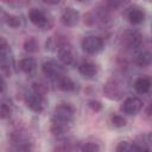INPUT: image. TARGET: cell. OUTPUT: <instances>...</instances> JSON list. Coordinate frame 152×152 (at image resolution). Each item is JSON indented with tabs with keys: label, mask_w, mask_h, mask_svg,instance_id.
<instances>
[{
	"label": "cell",
	"mask_w": 152,
	"mask_h": 152,
	"mask_svg": "<svg viewBox=\"0 0 152 152\" xmlns=\"http://www.w3.org/2000/svg\"><path fill=\"white\" fill-rule=\"evenodd\" d=\"M19 68L25 74H30L36 69V61L32 57H25L23 59H20L19 62Z\"/></svg>",
	"instance_id": "9a60e30c"
},
{
	"label": "cell",
	"mask_w": 152,
	"mask_h": 152,
	"mask_svg": "<svg viewBox=\"0 0 152 152\" xmlns=\"http://www.w3.org/2000/svg\"><path fill=\"white\" fill-rule=\"evenodd\" d=\"M74 108L68 103H62L57 106L52 114V125L66 128L68 125H70L74 120Z\"/></svg>",
	"instance_id": "6da1fadb"
},
{
	"label": "cell",
	"mask_w": 152,
	"mask_h": 152,
	"mask_svg": "<svg viewBox=\"0 0 152 152\" xmlns=\"http://www.w3.org/2000/svg\"><path fill=\"white\" fill-rule=\"evenodd\" d=\"M2 18H4V21L11 26V27H19L20 26V18L17 17V15H13V14H10V13H6V12H2Z\"/></svg>",
	"instance_id": "ac0fdd59"
},
{
	"label": "cell",
	"mask_w": 152,
	"mask_h": 152,
	"mask_svg": "<svg viewBox=\"0 0 152 152\" xmlns=\"http://www.w3.org/2000/svg\"><path fill=\"white\" fill-rule=\"evenodd\" d=\"M43 72L48 78L51 80H56L58 76H61L63 74V69L59 64H57L53 61H48L43 64Z\"/></svg>",
	"instance_id": "9c48e42d"
},
{
	"label": "cell",
	"mask_w": 152,
	"mask_h": 152,
	"mask_svg": "<svg viewBox=\"0 0 152 152\" xmlns=\"http://www.w3.org/2000/svg\"><path fill=\"white\" fill-rule=\"evenodd\" d=\"M58 56L62 63L65 65H72L76 59V53L74 51V48L69 43H62L58 45Z\"/></svg>",
	"instance_id": "52a82bcc"
},
{
	"label": "cell",
	"mask_w": 152,
	"mask_h": 152,
	"mask_svg": "<svg viewBox=\"0 0 152 152\" xmlns=\"http://www.w3.org/2000/svg\"><path fill=\"white\" fill-rule=\"evenodd\" d=\"M109 6L113 7V8H121V7H125L129 0H107Z\"/></svg>",
	"instance_id": "44dd1931"
},
{
	"label": "cell",
	"mask_w": 152,
	"mask_h": 152,
	"mask_svg": "<svg viewBox=\"0 0 152 152\" xmlns=\"http://www.w3.org/2000/svg\"><path fill=\"white\" fill-rule=\"evenodd\" d=\"M78 71L84 78H93L97 74V66L93 62L87 61V62H83L80 64Z\"/></svg>",
	"instance_id": "4fadbf2b"
},
{
	"label": "cell",
	"mask_w": 152,
	"mask_h": 152,
	"mask_svg": "<svg viewBox=\"0 0 152 152\" xmlns=\"http://www.w3.org/2000/svg\"><path fill=\"white\" fill-rule=\"evenodd\" d=\"M82 49L89 55H96L103 50V39L99 36H87L82 39Z\"/></svg>",
	"instance_id": "277c9868"
},
{
	"label": "cell",
	"mask_w": 152,
	"mask_h": 152,
	"mask_svg": "<svg viewBox=\"0 0 152 152\" xmlns=\"http://www.w3.org/2000/svg\"><path fill=\"white\" fill-rule=\"evenodd\" d=\"M55 82L57 83V87H58L61 90H63V91H72V90L76 89L75 82H74L69 76H66V75H64V74H62L61 76H58V77L55 80Z\"/></svg>",
	"instance_id": "7c38bea8"
},
{
	"label": "cell",
	"mask_w": 152,
	"mask_h": 152,
	"mask_svg": "<svg viewBox=\"0 0 152 152\" xmlns=\"http://www.w3.org/2000/svg\"><path fill=\"white\" fill-rule=\"evenodd\" d=\"M24 49H25V51H27V52H36V51H38L39 45H38V43H37V40H36L33 37H31V38H28V39L25 40V43H24Z\"/></svg>",
	"instance_id": "d6986e66"
},
{
	"label": "cell",
	"mask_w": 152,
	"mask_h": 152,
	"mask_svg": "<svg viewBox=\"0 0 152 152\" xmlns=\"http://www.w3.org/2000/svg\"><path fill=\"white\" fill-rule=\"evenodd\" d=\"M112 124L115 126V127H122V126H125L126 125V121H125V119L121 116V115H113V118H112Z\"/></svg>",
	"instance_id": "7402d4cb"
},
{
	"label": "cell",
	"mask_w": 152,
	"mask_h": 152,
	"mask_svg": "<svg viewBox=\"0 0 152 152\" xmlns=\"http://www.w3.org/2000/svg\"><path fill=\"white\" fill-rule=\"evenodd\" d=\"M127 19L131 24L133 25H139L144 21L145 19V12L142 8L138 7V6H133L128 10L127 12Z\"/></svg>",
	"instance_id": "8fae6325"
},
{
	"label": "cell",
	"mask_w": 152,
	"mask_h": 152,
	"mask_svg": "<svg viewBox=\"0 0 152 152\" xmlns=\"http://www.w3.org/2000/svg\"><path fill=\"white\" fill-rule=\"evenodd\" d=\"M141 108H142V102L137 96L127 97L121 104V112H124L127 115H135L141 110Z\"/></svg>",
	"instance_id": "ba28073f"
},
{
	"label": "cell",
	"mask_w": 152,
	"mask_h": 152,
	"mask_svg": "<svg viewBox=\"0 0 152 152\" xmlns=\"http://www.w3.org/2000/svg\"><path fill=\"white\" fill-rule=\"evenodd\" d=\"M28 18H30L31 23L34 26L39 27L40 30H50V28H52V26L55 24L53 17L49 12H46V11H44L42 8H32V10H30Z\"/></svg>",
	"instance_id": "7a4b0ae2"
},
{
	"label": "cell",
	"mask_w": 152,
	"mask_h": 152,
	"mask_svg": "<svg viewBox=\"0 0 152 152\" xmlns=\"http://www.w3.org/2000/svg\"><path fill=\"white\" fill-rule=\"evenodd\" d=\"M43 1L48 5H57V4L61 2V0H43Z\"/></svg>",
	"instance_id": "4316f807"
},
{
	"label": "cell",
	"mask_w": 152,
	"mask_h": 152,
	"mask_svg": "<svg viewBox=\"0 0 152 152\" xmlns=\"http://www.w3.org/2000/svg\"><path fill=\"white\" fill-rule=\"evenodd\" d=\"M0 64H1V70L10 75L13 65V58L10 46L7 45L5 39H1V45H0Z\"/></svg>",
	"instance_id": "5b68a950"
},
{
	"label": "cell",
	"mask_w": 152,
	"mask_h": 152,
	"mask_svg": "<svg viewBox=\"0 0 152 152\" xmlns=\"http://www.w3.org/2000/svg\"><path fill=\"white\" fill-rule=\"evenodd\" d=\"M103 90L109 99H119L121 96V90L119 89V86H116L114 82H108L104 86Z\"/></svg>",
	"instance_id": "e0dca14e"
},
{
	"label": "cell",
	"mask_w": 152,
	"mask_h": 152,
	"mask_svg": "<svg viewBox=\"0 0 152 152\" xmlns=\"http://www.w3.org/2000/svg\"><path fill=\"white\" fill-rule=\"evenodd\" d=\"M89 107H90L93 110L99 112V110L102 108V104H101L99 101H94V100H91V101H89Z\"/></svg>",
	"instance_id": "484cf974"
},
{
	"label": "cell",
	"mask_w": 152,
	"mask_h": 152,
	"mask_svg": "<svg viewBox=\"0 0 152 152\" xmlns=\"http://www.w3.org/2000/svg\"><path fill=\"white\" fill-rule=\"evenodd\" d=\"M77 1H80V2H86V1H88V0H77Z\"/></svg>",
	"instance_id": "f1b7e54d"
},
{
	"label": "cell",
	"mask_w": 152,
	"mask_h": 152,
	"mask_svg": "<svg viewBox=\"0 0 152 152\" xmlns=\"http://www.w3.org/2000/svg\"><path fill=\"white\" fill-rule=\"evenodd\" d=\"M135 64L139 66H148L152 64V52L150 51H142L140 52L135 59H134Z\"/></svg>",
	"instance_id": "2e32d148"
},
{
	"label": "cell",
	"mask_w": 152,
	"mask_h": 152,
	"mask_svg": "<svg viewBox=\"0 0 152 152\" xmlns=\"http://www.w3.org/2000/svg\"><path fill=\"white\" fill-rule=\"evenodd\" d=\"M78 19H80V14L78 12L72 8V7H68L63 11L62 15H61V20L63 23V25L65 26H69V27H72L75 25H77L78 23Z\"/></svg>",
	"instance_id": "30bf717a"
},
{
	"label": "cell",
	"mask_w": 152,
	"mask_h": 152,
	"mask_svg": "<svg viewBox=\"0 0 152 152\" xmlns=\"http://www.w3.org/2000/svg\"><path fill=\"white\" fill-rule=\"evenodd\" d=\"M152 87V81L150 77H145V76H141V77H138L134 82V89L139 93V94H146L150 91Z\"/></svg>",
	"instance_id": "5bb4252c"
},
{
	"label": "cell",
	"mask_w": 152,
	"mask_h": 152,
	"mask_svg": "<svg viewBox=\"0 0 152 152\" xmlns=\"http://www.w3.org/2000/svg\"><path fill=\"white\" fill-rule=\"evenodd\" d=\"M146 113H147V115L152 116V102L148 104V107H147V109H146Z\"/></svg>",
	"instance_id": "83f0119b"
},
{
	"label": "cell",
	"mask_w": 152,
	"mask_h": 152,
	"mask_svg": "<svg viewBox=\"0 0 152 152\" xmlns=\"http://www.w3.org/2000/svg\"><path fill=\"white\" fill-rule=\"evenodd\" d=\"M4 2L11 5V6H15V7H19V6H24L28 0H2Z\"/></svg>",
	"instance_id": "d4e9b609"
},
{
	"label": "cell",
	"mask_w": 152,
	"mask_h": 152,
	"mask_svg": "<svg viewBox=\"0 0 152 152\" xmlns=\"http://www.w3.org/2000/svg\"><path fill=\"white\" fill-rule=\"evenodd\" d=\"M116 151H137V148L133 141H121L116 146Z\"/></svg>",
	"instance_id": "ffe728a7"
},
{
	"label": "cell",
	"mask_w": 152,
	"mask_h": 152,
	"mask_svg": "<svg viewBox=\"0 0 152 152\" xmlns=\"http://www.w3.org/2000/svg\"><path fill=\"white\" fill-rule=\"evenodd\" d=\"M0 114H1V118H6L11 114V106L6 102H2L1 103V110H0Z\"/></svg>",
	"instance_id": "cb8c5ba5"
},
{
	"label": "cell",
	"mask_w": 152,
	"mask_h": 152,
	"mask_svg": "<svg viewBox=\"0 0 152 152\" xmlns=\"http://www.w3.org/2000/svg\"><path fill=\"white\" fill-rule=\"evenodd\" d=\"M141 44V36L137 31H126L121 36V45L127 50H135Z\"/></svg>",
	"instance_id": "8992f818"
},
{
	"label": "cell",
	"mask_w": 152,
	"mask_h": 152,
	"mask_svg": "<svg viewBox=\"0 0 152 152\" xmlns=\"http://www.w3.org/2000/svg\"><path fill=\"white\" fill-rule=\"evenodd\" d=\"M24 101L25 104L33 112L36 113H40L44 109L45 106V100L43 97V93L38 91L37 89L32 88L25 91L24 94Z\"/></svg>",
	"instance_id": "3957f363"
},
{
	"label": "cell",
	"mask_w": 152,
	"mask_h": 152,
	"mask_svg": "<svg viewBox=\"0 0 152 152\" xmlns=\"http://www.w3.org/2000/svg\"><path fill=\"white\" fill-rule=\"evenodd\" d=\"M82 151H99L100 150V146L95 142H86L82 147H81Z\"/></svg>",
	"instance_id": "603a6c76"
}]
</instances>
